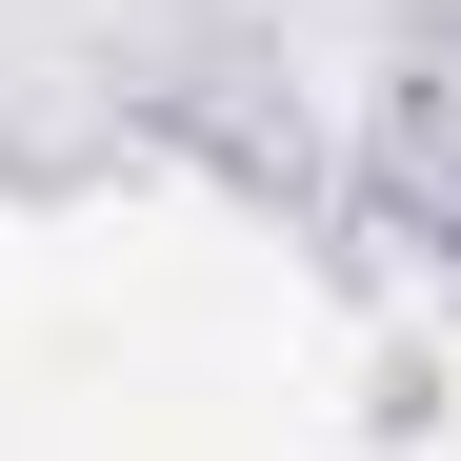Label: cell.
I'll list each match as a JSON object with an SVG mask.
<instances>
[{
    "mask_svg": "<svg viewBox=\"0 0 461 461\" xmlns=\"http://www.w3.org/2000/svg\"><path fill=\"white\" fill-rule=\"evenodd\" d=\"M381 201L461 241V41H402V81H381Z\"/></svg>",
    "mask_w": 461,
    "mask_h": 461,
    "instance_id": "obj_1",
    "label": "cell"
}]
</instances>
